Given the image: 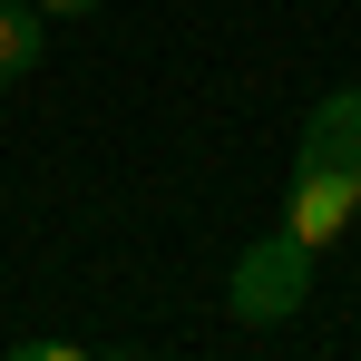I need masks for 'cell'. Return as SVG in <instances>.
<instances>
[{"label": "cell", "instance_id": "obj_3", "mask_svg": "<svg viewBox=\"0 0 361 361\" xmlns=\"http://www.w3.org/2000/svg\"><path fill=\"white\" fill-rule=\"evenodd\" d=\"M302 157H312V166H352V176H361V88H332V98L312 108Z\"/></svg>", "mask_w": 361, "mask_h": 361}, {"label": "cell", "instance_id": "obj_5", "mask_svg": "<svg viewBox=\"0 0 361 361\" xmlns=\"http://www.w3.org/2000/svg\"><path fill=\"white\" fill-rule=\"evenodd\" d=\"M30 10H39V20H49V10H98V0H30Z\"/></svg>", "mask_w": 361, "mask_h": 361}, {"label": "cell", "instance_id": "obj_2", "mask_svg": "<svg viewBox=\"0 0 361 361\" xmlns=\"http://www.w3.org/2000/svg\"><path fill=\"white\" fill-rule=\"evenodd\" d=\"M352 215H361V176H352V166H312V157H293V205H283V235L322 254V244L352 235Z\"/></svg>", "mask_w": 361, "mask_h": 361}, {"label": "cell", "instance_id": "obj_4", "mask_svg": "<svg viewBox=\"0 0 361 361\" xmlns=\"http://www.w3.org/2000/svg\"><path fill=\"white\" fill-rule=\"evenodd\" d=\"M39 68V10L30 0H0V88Z\"/></svg>", "mask_w": 361, "mask_h": 361}, {"label": "cell", "instance_id": "obj_1", "mask_svg": "<svg viewBox=\"0 0 361 361\" xmlns=\"http://www.w3.org/2000/svg\"><path fill=\"white\" fill-rule=\"evenodd\" d=\"M302 302H312V244L254 235L235 254V322H293Z\"/></svg>", "mask_w": 361, "mask_h": 361}]
</instances>
